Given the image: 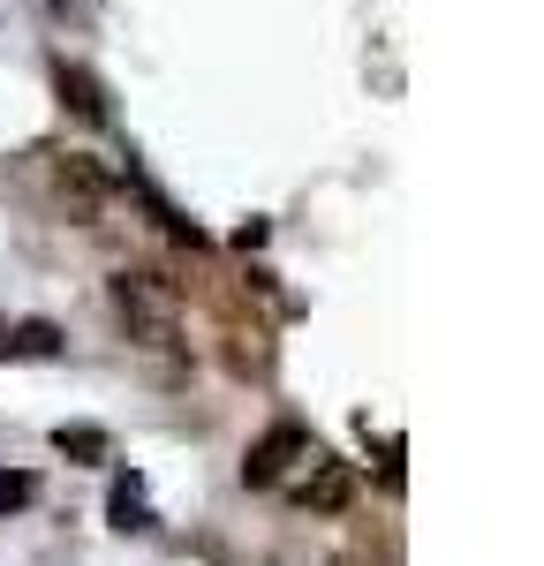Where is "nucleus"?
Listing matches in <instances>:
<instances>
[{
  "label": "nucleus",
  "instance_id": "f257e3e1",
  "mask_svg": "<svg viewBox=\"0 0 544 566\" xmlns=\"http://www.w3.org/2000/svg\"><path fill=\"white\" fill-rule=\"evenodd\" d=\"M114 303L129 317V333H144L151 348L175 340V295H167V280H151V272H114Z\"/></svg>",
  "mask_w": 544,
  "mask_h": 566
},
{
  "label": "nucleus",
  "instance_id": "f03ea898",
  "mask_svg": "<svg viewBox=\"0 0 544 566\" xmlns=\"http://www.w3.org/2000/svg\"><path fill=\"white\" fill-rule=\"evenodd\" d=\"M311 453H317V446H311V431H303V423H272V431L250 446V461H242V483H250V491H272V483L287 476L295 461H311Z\"/></svg>",
  "mask_w": 544,
  "mask_h": 566
},
{
  "label": "nucleus",
  "instance_id": "7ed1b4c3",
  "mask_svg": "<svg viewBox=\"0 0 544 566\" xmlns=\"http://www.w3.org/2000/svg\"><path fill=\"white\" fill-rule=\"evenodd\" d=\"M348 491H356V483H348V469H341V461H317V453H311V476L295 483V506L341 514V506H348Z\"/></svg>",
  "mask_w": 544,
  "mask_h": 566
},
{
  "label": "nucleus",
  "instance_id": "20e7f679",
  "mask_svg": "<svg viewBox=\"0 0 544 566\" xmlns=\"http://www.w3.org/2000/svg\"><path fill=\"white\" fill-rule=\"evenodd\" d=\"M53 453H69V461H84V469H98V461L114 453V438L98 431V423H61V431H53Z\"/></svg>",
  "mask_w": 544,
  "mask_h": 566
},
{
  "label": "nucleus",
  "instance_id": "39448f33",
  "mask_svg": "<svg viewBox=\"0 0 544 566\" xmlns=\"http://www.w3.org/2000/svg\"><path fill=\"white\" fill-rule=\"evenodd\" d=\"M0 355H8V363H53V355H61V333H53V325H15V333L0 340Z\"/></svg>",
  "mask_w": 544,
  "mask_h": 566
},
{
  "label": "nucleus",
  "instance_id": "423d86ee",
  "mask_svg": "<svg viewBox=\"0 0 544 566\" xmlns=\"http://www.w3.org/2000/svg\"><path fill=\"white\" fill-rule=\"evenodd\" d=\"M53 189H61L76 212H98V197H106V189H98V175H91L84 159H61V167H53Z\"/></svg>",
  "mask_w": 544,
  "mask_h": 566
},
{
  "label": "nucleus",
  "instance_id": "0eeeda50",
  "mask_svg": "<svg viewBox=\"0 0 544 566\" xmlns=\"http://www.w3.org/2000/svg\"><path fill=\"white\" fill-rule=\"evenodd\" d=\"M106 514H114V528H151V499H144V483L122 476V483H114V499H106Z\"/></svg>",
  "mask_w": 544,
  "mask_h": 566
},
{
  "label": "nucleus",
  "instance_id": "6e6552de",
  "mask_svg": "<svg viewBox=\"0 0 544 566\" xmlns=\"http://www.w3.org/2000/svg\"><path fill=\"white\" fill-rule=\"evenodd\" d=\"M39 499V476H23V469H0V514H23Z\"/></svg>",
  "mask_w": 544,
  "mask_h": 566
},
{
  "label": "nucleus",
  "instance_id": "1a4fd4ad",
  "mask_svg": "<svg viewBox=\"0 0 544 566\" xmlns=\"http://www.w3.org/2000/svg\"><path fill=\"white\" fill-rule=\"evenodd\" d=\"M61 91H76V106H84L91 122L106 114V106H98V91H91V76H84V69H61Z\"/></svg>",
  "mask_w": 544,
  "mask_h": 566
}]
</instances>
